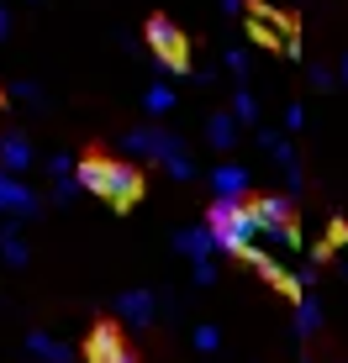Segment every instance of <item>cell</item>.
<instances>
[{
    "instance_id": "6da1fadb",
    "label": "cell",
    "mask_w": 348,
    "mask_h": 363,
    "mask_svg": "<svg viewBox=\"0 0 348 363\" xmlns=\"http://www.w3.org/2000/svg\"><path fill=\"white\" fill-rule=\"evenodd\" d=\"M74 184L90 190V195H101V200H111V206H132V200L143 195V174L132 164H116V158H80Z\"/></svg>"
},
{
    "instance_id": "7a4b0ae2",
    "label": "cell",
    "mask_w": 348,
    "mask_h": 363,
    "mask_svg": "<svg viewBox=\"0 0 348 363\" xmlns=\"http://www.w3.org/2000/svg\"><path fill=\"white\" fill-rule=\"evenodd\" d=\"M206 227L217 237V247L232 253V258H248V247L259 242V216H254V206H243V200H211Z\"/></svg>"
},
{
    "instance_id": "3957f363",
    "label": "cell",
    "mask_w": 348,
    "mask_h": 363,
    "mask_svg": "<svg viewBox=\"0 0 348 363\" xmlns=\"http://www.w3.org/2000/svg\"><path fill=\"white\" fill-rule=\"evenodd\" d=\"M121 147L127 153H143V158H153V164H164L174 179H195V164H190V153H185V143L174 132H158V127H138V132H127L121 137Z\"/></svg>"
},
{
    "instance_id": "277c9868",
    "label": "cell",
    "mask_w": 348,
    "mask_h": 363,
    "mask_svg": "<svg viewBox=\"0 0 348 363\" xmlns=\"http://www.w3.org/2000/svg\"><path fill=\"white\" fill-rule=\"evenodd\" d=\"M148 48H153L158 58H164V69H174V74H190L185 64H190V48H185V32L174 27L169 16H153L148 21Z\"/></svg>"
},
{
    "instance_id": "5b68a950",
    "label": "cell",
    "mask_w": 348,
    "mask_h": 363,
    "mask_svg": "<svg viewBox=\"0 0 348 363\" xmlns=\"http://www.w3.org/2000/svg\"><path fill=\"white\" fill-rule=\"evenodd\" d=\"M85 358H90V363H138V358H132V347L121 342V332L111 327V321L90 332V342H85Z\"/></svg>"
},
{
    "instance_id": "8992f818",
    "label": "cell",
    "mask_w": 348,
    "mask_h": 363,
    "mask_svg": "<svg viewBox=\"0 0 348 363\" xmlns=\"http://www.w3.org/2000/svg\"><path fill=\"white\" fill-rule=\"evenodd\" d=\"M32 211H37V190L21 184V174L0 169V216H32Z\"/></svg>"
},
{
    "instance_id": "52a82bcc",
    "label": "cell",
    "mask_w": 348,
    "mask_h": 363,
    "mask_svg": "<svg viewBox=\"0 0 348 363\" xmlns=\"http://www.w3.org/2000/svg\"><path fill=\"white\" fill-rule=\"evenodd\" d=\"M116 311H121V321H127V327H153L158 300H153V290H127V295L116 300Z\"/></svg>"
},
{
    "instance_id": "ba28073f",
    "label": "cell",
    "mask_w": 348,
    "mask_h": 363,
    "mask_svg": "<svg viewBox=\"0 0 348 363\" xmlns=\"http://www.w3.org/2000/svg\"><path fill=\"white\" fill-rule=\"evenodd\" d=\"M211 195L217 200H243L248 195V169L243 164H217L211 169Z\"/></svg>"
},
{
    "instance_id": "9c48e42d",
    "label": "cell",
    "mask_w": 348,
    "mask_h": 363,
    "mask_svg": "<svg viewBox=\"0 0 348 363\" xmlns=\"http://www.w3.org/2000/svg\"><path fill=\"white\" fill-rule=\"evenodd\" d=\"M174 247H180L190 264H211V253H222L217 237H211V227H185L180 237H174Z\"/></svg>"
},
{
    "instance_id": "30bf717a",
    "label": "cell",
    "mask_w": 348,
    "mask_h": 363,
    "mask_svg": "<svg viewBox=\"0 0 348 363\" xmlns=\"http://www.w3.org/2000/svg\"><path fill=\"white\" fill-rule=\"evenodd\" d=\"M27 353L32 363H74V347L58 342L53 332H27Z\"/></svg>"
},
{
    "instance_id": "8fae6325",
    "label": "cell",
    "mask_w": 348,
    "mask_h": 363,
    "mask_svg": "<svg viewBox=\"0 0 348 363\" xmlns=\"http://www.w3.org/2000/svg\"><path fill=\"white\" fill-rule=\"evenodd\" d=\"M32 164H37V153H32L27 137H16V132L0 137V169H6V174H27Z\"/></svg>"
},
{
    "instance_id": "7c38bea8",
    "label": "cell",
    "mask_w": 348,
    "mask_h": 363,
    "mask_svg": "<svg viewBox=\"0 0 348 363\" xmlns=\"http://www.w3.org/2000/svg\"><path fill=\"white\" fill-rule=\"evenodd\" d=\"M254 216H259V227H295V211H290V200H285V195H259L254 200Z\"/></svg>"
},
{
    "instance_id": "4fadbf2b",
    "label": "cell",
    "mask_w": 348,
    "mask_h": 363,
    "mask_svg": "<svg viewBox=\"0 0 348 363\" xmlns=\"http://www.w3.org/2000/svg\"><path fill=\"white\" fill-rule=\"evenodd\" d=\"M206 137H211V147H217V153H232V147H238V116H232V111L206 116Z\"/></svg>"
},
{
    "instance_id": "5bb4252c",
    "label": "cell",
    "mask_w": 348,
    "mask_h": 363,
    "mask_svg": "<svg viewBox=\"0 0 348 363\" xmlns=\"http://www.w3.org/2000/svg\"><path fill=\"white\" fill-rule=\"evenodd\" d=\"M0 258H6L11 269L27 264V242H21V227H16V221H6V227H0Z\"/></svg>"
},
{
    "instance_id": "9a60e30c",
    "label": "cell",
    "mask_w": 348,
    "mask_h": 363,
    "mask_svg": "<svg viewBox=\"0 0 348 363\" xmlns=\"http://www.w3.org/2000/svg\"><path fill=\"white\" fill-rule=\"evenodd\" d=\"M264 153H269V158H275V164H280V169H290V174H295V179H301V164H295V147H290V143H285V137H280V132H264Z\"/></svg>"
},
{
    "instance_id": "2e32d148",
    "label": "cell",
    "mask_w": 348,
    "mask_h": 363,
    "mask_svg": "<svg viewBox=\"0 0 348 363\" xmlns=\"http://www.w3.org/2000/svg\"><path fill=\"white\" fill-rule=\"evenodd\" d=\"M317 327H322V300L317 295H301V306H295V332L312 337Z\"/></svg>"
},
{
    "instance_id": "e0dca14e",
    "label": "cell",
    "mask_w": 348,
    "mask_h": 363,
    "mask_svg": "<svg viewBox=\"0 0 348 363\" xmlns=\"http://www.w3.org/2000/svg\"><path fill=\"white\" fill-rule=\"evenodd\" d=\"M143 111H148V116H164V111H174V90H169V84H148Z\"/></svg>"
},
{
    "instance_id": "ac0fdd59",
    "label": "cell",
    "mask_w": 348,
    "mask_h": 363,
    "mask_svg": "<svg viewBox=\"0 0 348 363\" xmlns=\"http://www.w3.org/2000/svg\"><path fill=\"white\" fill-rule=\"evenodd\" d=\"M232 116H238V127H254V121H259V100H254V90H238V95H232Z\"/></svg>"
},
{
    "instance_id": "d6986e66",
    "label": "cell",
    "mask_w": 348,
    "mask_h": 363,
    "mask_svg": "<svg viewBox=\"0 0 348 363\" xmlns=\"http://www.w3.org/2000/svg\"><path fill=\"white\" fill-rule=\"evenodd\" d=\"M190 342H195V353H217V347H222V332H217V327H195Z\"/></svg>"
},
{
    "instance_id": "ffe728a7",
    "label": "cell",
    "mask_w": 348,
    "mask_h": 363,
    "mask_svg": "<svg viewBox=\"0 0 348 363\" xmlns=\"http://www.w3.org/2000/svg\"><path fill=\"white\" fill-rule=\"evenodd\" d=\"M11 100H21V106H43V90H37L32 79H16V84H11Z\"/></svg>"
},
{
    "instance_id": "44dd1931",
    "label": "cell",
    "mask_w": 348,
    "mask_h": 363,
    "mask_svg": "<svg viewBox=\"0 0 348 363\" xmlns=\"http://www.w3.org/2000/svg\"><path fill=\"white\" fill-rule=\"evenodd\" d=\"M48 174H53V179H74V158L69 153H53V158H48Z\"/></svg>"
},
{
    "instance_id": "7402d4cb",
    "label": "cell",
    "mask_w": 348,
    "mask_h": 363,
    "mask_svg": "<svg viewBox=\"0 0 348 363\" xmlns=\"http://www.w3.org/2000/svg\"><path fill=\"white\" fill-rule=\"evenodd\" d=\"M74 195H80V184H74V179H58V184H53V200H58V206H69Z\"/></svg>"
},
{
    "instance_id": "603a6c76",
    "label": "cell",
    "mask_w": 348,
    "mask_h": 363,
    "mask_svg": "<svg viewBox=\"0 0 348 363\" xmlns=\"http://www.w3.org/2000/svg\"><path fill=\"white\" fill-rule=\"evenodd\" d=\"M190 274H195V284H201V290H206V284H217V264H190Z\"/></svg>"
},
{
    "instance_id": "cb8c5ba5",
    "label": "cell",
    "mask_w": 348,
    "mask_h": 363,
    "mask_svg": "<svg viewBox=\"0 0 348 363\" xmlns=\"http://www.w3.org/2000/svg\"><path fill=\"white\" fill-rule=\"evenodd\" d=\"M227 69H232V74H248V58H243V48H227Z\"/></svg>"
},
{
    "instance_id": "d4e9b609",
    "label": "cell",
    "mask_w": 348,
    "mask_h": 363,
    "mask_svg": "<svg viewBox=\"0 0 348 363\" xmlns=\"http://www.w3.org/2000/svg\"><path fill=\"white\" fill-rule=\"evenodd\" d=\"M301 121H306V111H301V106H285V132H295Z\"/></svg>"
},
{
    "instance_id": "484cf974",
    "label": "cell",
    "mask_w": 348,
    "mask_h": 363,
    "mask_svg": "<svg viewBox=\"0 0 348 363\" xmlns=\"http://www.w3.org/2000/svg\"><path fill=\"white\" fill-rule=\"evenodd\" d=\"M6 32H11V16H6V6H0V43H6Z\"/></svg>"
},
{
    "instance_id": "4316f807",
    "label": "cell",
    "mask_w": 348,
    "mask_h": 363,
    "mask_svg": "<svg viewBox=\"0 0 348 363\" xmlns=\"http://www.w3.org/2000/svg\"><path fill=\"white\" fill-rule=\"evenodd\" d=\"M217 6L227 11V16H232V11H243V0H217Z\"/></svg>"
},
{
    "instance_id": "83f0119b",
    "label": "cell",
    "mask_w": 348,
    "mask_h": 363,
    "mask_svg": "<svg viewBox=\"0 0 348 363\" xmlns=\"http://www.w3.org/2000/svg\"><path fill=\"white\" fill-rule=\"evenodd\" d=\"M332 242H348V221H343V227H332Z\"/></svg>"
},
{
    "instance_id": "f1b7e54d",
    "label": "cell",
    "mask_w": 348,
    "mask_h": 363,
    "mask_svg": "<svg viewBox=\"0 0 348 363\" xmlns=\"http://www.w3.org/2000/svg\"><path fill=\"white\" fill-rule=\"evenodd\" d=\"M343 79H348V58H343Z\"/></svg>"
},
{
    "instance_id": "f546056e",
    "label": "cell",
    "mask_w": 348,
    "mask_h": 363,
    "mask_svg": "<svg viewBox=\"0 0 348 363\" xmlns=\"http://www.w3.org/2000/svg\"><path fill=\"white\" fill-rule=\"evenodd\" d=\"M343 274H348V264H343Z\"/></svg>"
}]
</instances>
